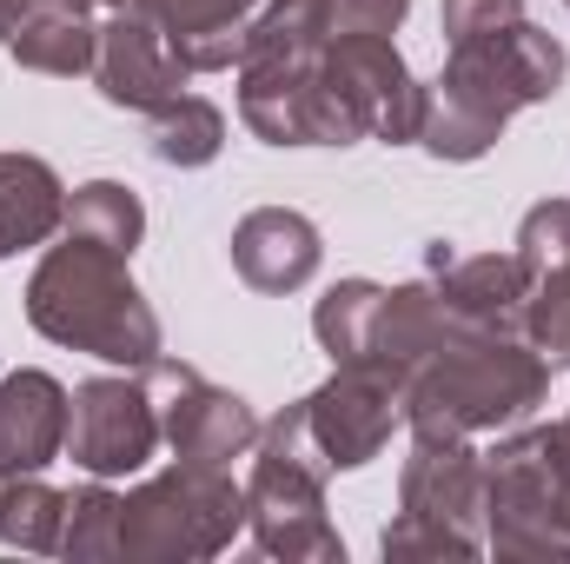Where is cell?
<instances>
[{
	"mask_svg": "<svg viewBox=\"0 0 570 564\" xmlns=\"http://www.w3.org/2000/svg\"><path fill=\"white\" fill-rule=\"evenodd\" d=\"M87 7H107V13H114V7H127V0H87Z\"/></svg>",
	"mask_w": 570,
	"mask_h": 564,
	"instance_id": "30",
	"label": "cell"
},
{
	"mask_svg": "<svg viewBox=\"0 0 570 564\" xmlns=\"http://www.w3.org/2000/svg\"><path fill=\"white\" fill-rule=\"evenodd\" d=\"M153 406H159V431H166V451L186 458V465H233L259 445V412L233 392V386H213L206 372L193 366H173L166 352L140 372Z\"/></svg>",
	"mask_w": 570,
	"mask_h": 564,
	"instance_id": "10",
	"label": "cell"
},
{
	"mask_svg": "<svg viewBox=\"0 0 570 564\" xmlns=\"http://www.w3.org/2000/svg\"><path fill=\"white\" fill-rule=\"evenodd\" d=\"M551 399V366L524 332H451L405 379V425L431 438H478L531 419Z\"/></svg>",
	"mask_w": 570,
	"mask_h": 564,
	"instance_id": "3",
	"label": "cell"
},
{
	"mask_svg": "<svg viewBox=\"0 0 570 564\" xmlns=\"http://www.w3.org/2000/svg\"><path fill=\"white\" fill-rule=\"evenodd\" d=\"M451 332H458V325H451V312H444V299H438L431 280L385 285V299H379V312H372L365 359H352V366H385L392 379H412V366L431 359Z\"/></svg>",
	"mask_w": 570,
	"mask_h": 564,
	"instance_id": "18",
	"label": "cell"
},
{
	"mask_svg": "<svg viewBox=\"0 0 570 564\" xmlns=\"http://www.w3.org/2000/svg\"><path fill=\"white\" fill-rule=\"evenodd\" d=\"M551 438V465H558V498H564V525H570V412L558 425H544Z\"/></svg>",
	"mask_w": 570,
	"mask_h": 564,
	"instance_id": "29",
	"label": "cell"
},
{
	"mask_svg": "<svg viewBox=\"0 0 570 564\" xmlns=\"http://www.w3.org/2000/svg\"><path fill=\"white\" fill-rule=\"evenodd\" d=\"M570 80L564 40L538 20H511L478 40H451L438 80H425V114H419V146L431 159L471 166L504 140V127L524 107L558 100Z\"/></svg>",
	"mask_w": 570,
	"mask_h": 564,
	"instance_id": "1",
	"label": "cell"
},
{
	"mask_svg": "<svg viewBox=\"0 0 570 564\" xmlns=\"http://www.w3.org/2000/svg\"><path fill=\"white\" fill-rule=\"evenodd\" d=\"M67 220V179L40 153H0V260L33 253Z\"/></svg>",
	"mask_w": 570,
	"mask_h": 564,
	"instance_id": "19",
	"label": "cell"
},
{
	"mask_svg": "<svg viewBox=\"0 0 570 564\" xmlns=\"http://www.w3.org/2000/svg\"><path fill=\"white\" fill-rule=\"evenodd\" d=\"M524 339L544 352L551 372L570 366V266L531 280V299H524Z\"/></svg>",
	"mask_w": 570,
	"mask_h": 564,
	"instance_id": "25",
	"label": "cell"
},
{
	"mask_svg": "<svg viewBox=\"0 0 570 564\" xmlns=\"http://www.w3.org/2000/svg\"><path fill=\"white\" fill-rule=\"evenodd\" d=\"M159 445H166L159 406H153L140 372H100V379H80L73 386L67 458L87 478H140Z\"/></svg>",
	"mask_w": 570,
	"mask_h": 564,
	"instance_id": "9",
	"label": "cell"
},
{
	"mask_svg": "<svg viewBox=\"0 0 570 564\" xmlns=\"http://www.w3.org/2000/svg\"><path fill=\"white\" fill-rule=\"evenodd\" d=\"M438 20H444V40H478V33L524 20V0H444Z\"/></svg>",
	"mask_w": 570,
	"mask_h": 564,
	"instance_id": "27",
	"label": "cell"
},
{
	"mask_svg": "<svg viewBox=\"0 0 570 564\" xmlns=\"http://www.w3.org/2000/svg\"><path fill=\"white\" fill-rule=\"evenodd\" d=\"M298 406L332 471H365L405 425V379H392L385 366H332V379L312 386Z\"/></svg>",
	"mask_w": 570,
	"mask_h": 564,
	"instance_id": "11",
	"label": "cell"
},
{
	"mask_svg": "<svg viewBox=\"0 0 570 564\" xmlns=\"http://www.w3.org/2000/svg\"><path fill=\"white\" fill-rule=\"evenodd\" d=\"M193 67L179 60V47L134 7H114L100 20V40H94V87L107 107H127V114H159L186 94Z\"/></svg>",
	"mask_w": 570,
	"mask_h": 564,
	"instance_id": "12",
	"label": "cell"
},
{
	"mask_svg": "<svg viewBox=\"0 0 570 564\" xmlns=\"http://www.w3.org/2000/svg\"><path fill=\"white\" fill-rule=\"evenodd\" d=\"M246 532V485L226 478V465H186L173 458L120 498V558L134 564H199L233 552Z\"/></svg>",
	"mask_w": 570,
	"mask_h": 564,
	"instance_id": "5",
	"label": "cell"
},
{
	"mask_svg": "<svg viewBox=\"0 0 570 564\" xmlns=\"http://www.w3.org/2000/svg\"><path fill=\"white\" fill-rule=\"evenodd\" d=\"M60 233H73V240H87V246H107V253H140L146 240V206L134 186H120V179H87V186H73L67 193V220H60Z\"/></svg>",
	"mask_w": 570,
	"mask_h": 564,
	"instance_id": "20",
	"label": "cell"
},
{
	"mask_svg": "<svg viewBox=\"0 0 570 564\" xmlns=\"http://www.w3.org/2000/svg\"><path fill=\"white\" fill-rule=\"evenodd\" d=\"M484 552L518 564H570V525L544 425L498 438L484 451Z\"/></svg>",
	"mask_w": 570,
	"mask_h": 564,
	"instance_id": "7",
	"label": "cell"
},
{
	"mask_svg": "<svg viewBox=\"0 0 570 564\" xmlns=\"http://www.w3.org/2000/svg\"><path fill=\"white\" fill-rule=\"evenodd\" d=\"M318 67H325V87L338 94V107L352 114L358 140H385V146L419 140L425 80H412L392 33H332Z\"/></svg>",
	"mask_w": 570,
	"mask_h": 564,
	"instance_id": "8",
	"label": "cell"
},
{
	"mask_svg": "<svg viewBox=\"0 0 570 564\" xmlns=\"http://www.w3.org/2000/svg\"><path fill=\"white\" fill-rule=\"evenodd\" d=\"M385 285L379 280H338L318 305H312V339L332 366H352L365 359V339H372V312H379Z\"/></svg>",
	"mask_w": 570,
	"mask_h": 564,
	"instance_id": "23",
	"label": "cell"
},
{
	"mask_svg": "<svg viewBox=\"0 0 570 564\" xmlns=\"http://www.w3.org/2000/svg\"><path fill=\"white\" fill-rule=\"evenodd\" d=\"M67 412L73 392L53 372L40 366L0 372V478L47 471L53 458H67Z\"/></svg>",
	"mask_w": 570,
	"mask_h": 564,
	"instance_id": "15",
	"label": "cell"
},
{
	"mask_svg": "<svg viewBox=\"0 0 570 564\" xmlns=\"http://www.w3.org/2000/svg\"><path fill=\"white\" fill-rule=\"evenodd\" d=\"M27 325L67 352H94L120 372H146L166 352L159 312L134 285L127 253L87 246L73 233H53V246L40 253V266L27 280Z\"/></svg>",
	"mask_w": 570,
	"mask_h": 564,
	"instance_id": "2",
	"label": "cell"
},
{
	"mask_svg": "<svg viewBox=\"0 0 570 564\" xmlns=\"http://www.w3.org/2000/svg\"><path fill=\"white\" fill-rule=\"evenodd\" d=\"M318 260H325V240L298 206H253L233 226V273L253 292H266V299H285V292L312 285Z\"/></svg>",
	"mask_w": 570,
	"mask_h": 564,
	"instance_id": "16",
	"label": "cell"
},
{
	"mask_svg": "<svg viewBox=\"0 0 570 564\" xmlns=\"http://www.w3.org/2000/svg\"><path fill=\"white\" fill-rule=\"evenodd\" d=\"M511 253L524 260L531 280L570 266V200H538V206L518 220V246H511Z\"/></svg>",
	"mask_w": 570,
	"mask_h": 564,
	"instance_id": "26",
	"label": "cell"
},
{
	"mask_svg": "<svg viewBox=\"0 0 570 564\" xmlns=\"http://www.w3.org/2000/svg\"><path fill=\"white\" fill-rule=\"evenodd\" d=\"M67 492H53L40 471L0 478V545L7 552H60Z\"/></svg>",
	"mask_w": 570,
	"mask_h": 564,
	"instance_id": "22",
	"label": "cell"
},
{
	"mask_svg": "<svg viewBox=\"0 0 570 564\" xmlns=\"http://www.w3.org/2000/svg\"><path fill=\"white\" fill-rule=\"evenodd\" d=\"M60 558H73V564L120 558V492H114V478H87L80 492H67Z\"/></svg>",
	"mask_w": 570,
	"mask_h": 564,
	"instance_id": "24",
	"label": "cell"
},
{
	"mask_svg": "<svg viewBox=\"0 0 570 564\" xmlns=\"http://www.w3.org/2000/svg\"><path fill=\"white\" fill-rule=\"evenodd\" d=\"M127 7L146 13V20L179 47V60H186L193 74H226V67H239L246 27H253V13H259V7H246V0H127Z\"/></svg>",
	"mask_w": 570,
	"mask_h": 564,
	"instance_id": "17",
	"label": "cell"
},
{
	"mask_svg": "<svg viewBox=\"0 0 570 564\" xmlns=\"http://www.w3.org/2000/svg\"><path fill=\"white\" fill-rule=\"evenodd\" d=\"M425 280L438 285L451 325L464 332H524L531 273L518 253H458L451 240H431Z\"/></svg>",
	"mask_w": 570,
	"mask_h": 564,
	"instance_id": "13",
	"label": "cell"
},
{
	"mask_svg": "<svg viewBox=\"0 0 570 564\" xmlns=\"http://www.w3.org/2000/svg\"><path fill=\"white\" fill-rule=\"evenodd\" d=\"M332 33H399L412 0H325Z\"/></svg>",
	"mask_w": 570,
	"mask_h": 564,
	"instance_id": "28",
	"label": "cell"
},
{
	"mask_svg": "<svg viewBox=\"0 0 570 564\" xmlns=\"http://www.w3.org/2000/svg\"><path fill=\"white\" fill-rule=\"evenodd\" d=\"M564 7H570V0H564Z\"/></svg>",
	"mask_w": 570,
	"mask_h": 564,
	"instance_id": "31",
	"label": "cell"
},
{
	"mask_svg": "<svg viewBox=\"0 0 570 564\" xmlns=\"http://www.w3.org/2000/svg\"><path fill=\"white\" fill-rule=\"evenodd\" d=\"M379 552L392 564L484 552V451L471 438L412 431V458L399 465V518L379 532Z\"/></svg>",
	"mask_w": 570,
	"mask_h": 564,
	"instance_id": "6",
	"label": "cell"
},
{
	"mask_svg": "<svg viewBox=\"0 0 570 564\" xmlns=\"http://www.w3.org/2000/svg\"><path fill=\"white\" fill-rule=\"evenodd\" d=\"M146 120H153V127H146L153 159H159V166H179V173L213 166L219 146H226V114H219L206 94H179L173 107H159V114H146Z\"/></svg>",
	"mask_w": 570,
	"mask_h": 564,
	"instance_id": "21",
	"label": "cell"
},
{
	"mask_svg": "<svg viewBox=\"0 0 570 564\" xmlns=\"http://www.w3.org/2000/svg\"><path fill=\"white\" fill-rule=\"evenodd\" d=\"M100 20L87 0H0V54L27 74H94Z\"/></svg>",
	"mask_w": 570,
	"mask_h": 564,
	"instance_id": "14",
	"label": "cell"
},
{
	"mask_svg": "<svg viewBox=\"0 0 570 564\" xmlns=\"http://www.w3.org/2000/svg\"><path fill=\"white\" fill-rule=\"evenodd\" d=\"M253 478H246V532L266 558L285 564H345V538L325 518V451L312 445L305 406L292 399L279 419L259 425L253 445Z\"/></svg>",
	"mask_w": 570,
	"mask_h": 564,
	"instance_id": "4",
	"label": "cell"
}]
</instances>
